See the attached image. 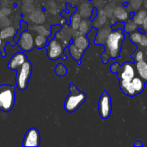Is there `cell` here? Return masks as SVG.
<instances>
[{"mask_svg":"<svg viewBox=\"0 0 147 147\" xmlns=\"http://www.w3.org/2000/svg\"><path fill=\"white\" fill-rule=\"evenodd\" d=\"M124 37V32L121 29L110 32L105 42L106 50L103 54H106V55H102V57L107 56V58H117L119 57Z\"/></svg>","mask_w":147,"mask_h":147,"instance_id":"6da1fadb","label":"cell"},{"mask_svg":"<svg viewBox=\"0 0 147 147\" xmlns=\"http://www.w3.org/2000/svg\"><path fill=\"white\" fill-rule=\"evenodd\" d=\"M69 90L70 93L66 97L64 102V109L67 112L71 113L77 110L84 103L86 96L84 92L79 90L72 83H70Z\"/></svg>","mask_w":147,"mask_h":147,"instance_id":"7a4b0ae2","label":"cell"},{"mask_svg":"<svg viewBox=\"0 0 147 147\" xmlns=\"http://www.w3.org/2000/svg\"><path fill=\"white\" fill-rule=\"evenodd\" d=\"M15 102L14 87L10 85L0 86V110L7 112L12 110Z\"/></svg>","mask_w":147,"mask_h":147,"instance_id":"3957f363","label":"cell"},{"mask_svg":"<svg viewBox=\"0 0 147 147\" xmlns=\"http://www.w3.org/2000/svg\"><path fill=\"white\" fill-rule=\"evenodd\" d=\"M32 64L28 60L17 70L16 75V84L19 90H24L28 86L29 80L32 73Z\"/></svg>","mask_w":147,"mask_h":147,"instance_id":"277c9868","label":"cell"},{"mask_svg":"<svg viewBox=\"0 0 147 147\" xmlns=\"http://www.w3.org/2000/svg\"><path fill=\"white\" fill-rule=\"evenodd\" d=\"M99 113L102 119L109 118L112 111V103L110 95L106 91H104L99 100Z\"/></svg>","mask_w":147,"mask_h":147,"instance_id":"5b68a950","label":"cell"},{"mask_svg":"<svg viewBox=\"0 0 147 147\" xmlns=\"http://www.w3.org/2000/svg\"><path fill=\"white\" fill-rule=\"evenodd\" d=\"M62 45L55 39H52L48 42L47 55L50 60H56L64 55Z\"/></svg>","mask_w":147,"mask_h":147,"instance_id":"8992f818","label":"cell"},{"mask_svg":"<svg viewBox=\"0 0 147 147\" xmlns=\"http://www.w3.org/2000/svg\"><path fill=\"white\" fill-rule=\"evenodd\" d=\"M40 143V132L35 128H30L24 135L23 146H39Z\"/></svg>","mask_w":147,"mask_h":147,"instance_id":"52a82bcc","label":"cell"},{"mask_svg":"<svg viewBox=\"0 0 147 147\" xmlns=\"http://www.w3.org/2000/svg\"><path fill=\"white\" fill-rule=\"evenodd\" d=\"M17 45L19 47L25 52H30L34 48L35 43L33 34L28 31H24L20 36Z\"/></svg>","mask_w":147,"mask_h":147,"instance_id":"ba28073f","label":"cell"},{"mask_svg":"<svg viewBox=\"0 0 147 147\" xmlns=\"http://www.w3.org/2000/svg\"><path fill=\"white\" fill-rule=\"evenodd\" d=\"M117 73H118V78L119 80H131L135 77V75L133 65L129 62H126L122 66H119Z\"/></svg>","mask_w":147,"mask_h":147,"instance_id":"9c48e42d","label":"cell"},{"mask_svg":"<svg viewBox=\"0 0 147 147\" xmlns=\"http://www.w3.org/2000/svg\"><path fill=\"white\" fill-rule=\"evenodd\" d=\"M27 60L25 54L22 52H18L15 53L8 63V67L10 70H17Z\"/></svg>","mask_w":147,"mask_h":147,"instance_id":"30bf717a","label":"cell"},{"mask_svg":"<svg viewBox=\"0 0 147 147\" xmlns=\"http://www.w3.org/2000/svg\"><path fill=\"white\" fill-rule=\"evenodd\" d=\"M120 87L122 93L126 96L133 97V96L137 95L136 91L135 90L132 83H131V80H120Z\"/></svg>","mask_w":147,"mask_h":147,"instance_id":"8fae6325","label":"cell"},{"mask_svg":"<svg viewBox=\"0 0 147 147\" xmlns=\"http://www.w3.org/2000/svg\"><path fill=\"white\" fill-rule=\"evenodd\" d=\"M69 51L70 53L71 56L75 60L78 62V63H80V60L82 57V55H83L84 50H82V49H79V47H76L74 43L69 45Z\"/></svg>","mask_w":147,"mask_h":147,"instance_id":"7c38bea8","label":"cell"},{"mask_svg":"<svg viewBox=\"0 0 147 147\" xmlns=\"http://www.w3.org/2000/svg\"><path fill=\"white\" fill-rule=\"evenodd\" d=\"M74 44L79 47V49H82L83 50H86L89 45V41L87 37L84 34H81L80 36H78L74 40Z\"/></svg>","mask_w":147,"mask_h":147,"instance_id":"4fadbf2b","label":"cell"},{"mask_svg":"<svg viewBox=\"0 0 147 147\" xmlns=\"http://www.w3.org/2000/svg\"><path fill=\"white\" fill-rule=\"evenodd\" d=\"M136 70L138 74L141 77L144 81L147 83V63L146 62L141 60V61L137 62L136 63Z\"/></svg>","mask_w":147,"mask_h":147,"instance_id":"5bb4252c","label":"cell"},{"mask_svg":"<svg viewBox=\"0 0 147 147\" xmlns=\"http://www.w3.org/2000/svg\"><path fill=\"white\" fill-rule=\"evenodd\" d=\"M131 83H132L134 89L136 91L137 94L141 93L144 90L145 85H144V80L141 78L138 77H134L131 80Z\"/></svg>","mask_w":147,"mask_h":147,"instance_id":"9a60e30c","label":"cell"},{"mask_svg":"<svg viewBox=\"0 0 147 147\" xmlns=\"http://www.w3.org/2000/svg\"><path fill=\"white\" fill-rule=\"evenodd\" d=\"M114 16L118 20H120L121 22L126 20L129 17L126 10L121 7H118L115 9V10H114Z\"/></svg>","mask_w":147,"mask_h":147,"instance_id":"2e32d148","label":"cell"},{"mask_svg":"<svg viewBox=\"0 0 147 147\" xmlns=\"http://www.w3.org/2000/svg\"><path fill=\"white\" fill-rule=\"evenodd\" d=\"M15 30L14 27L11 26H7L0 32V37L2 40H5L10 37H12L15 34Z\"/></svg>","mask_w":147,"mask_h":147,"instance_id":"e0dca14e","label":"cell"},{"mask_svg":"<svg viewBox=\"0 0 147 147\" xmlns=\"http://www.w3.org/2000/svg\"><path fill=\"white\" fill-rule=\"evenodd\" d=\"M48 38L44 35L42 34H38L36 36V37L34 40L35 47L37 48H43L48 44Z\"/></svg>","mask_w":147,"mask_h":147,"instance_id":"ac0fdd59","label":"cell"},{"mask_svg":"<svg viewBox=\"0 0 147 147\" xmlns=\"http://www.w3.org/2000/svg\"><path fill=\"white\" fill-rule=\"evenodd\" d=\"M110 30L108 28H105L103 30H101L97 34V37H96V40H95V43L98 45H101L102 43L103 44L104 42L103 40H105V42L106 41L107 37H108V34L110 32Z\"/></svg>","mask_w":147,"mask_h":147,"instance_id":"d6986e66","label":"cell"},{"mask_svg":"<svg viewBox=\"0 0 147 147\" xmlns=\"http://www.w3.org/2000/svg\"><path fill=\"white\" fill-rule=\"evenodd\" d=\"M147 16V11L146 10H141L138 13L135 14L133 17V21L137 24V25H142L144 19Z\"/></svg>","mask_w":147,"mask_h":147,"instance_id":"ffe728a7","label":"cell"},{"mask_svg":"<svg viewBox=\"0 0 147 147\" xmlns=\"http://www.w3.org/2000/svg\"><path fill=\"white\" fill-rule=\"evenodd\" d=\"M30 20L35 23H43L44 22L45 17L43 14L39 11H35L31 14L30 17Z\"/></svg>","mask_w":147,"mask_h":147,"instance_id":"44dd1931","label":"cell"},{"mask_svg":"<svg viewBox=\"0 0 147 147\" xmlns=\"http://www.w3.org/2000/svg\"><path fill=\"white\" fill-rule=\"evenodd\" d=\"M123 30L127 33L133 32L137 30V24L133 20H129L124 24Z\"/></svg>","mask_w":147,"mask_h":147,"instance_id":"7402d4cb","label":"cell"},{"mask_svg":"<svg viewBox=\"0 0 147 147\" xmlns=\"http://www.w3.org/2000/svg\"><path fill=\"white\" fill-rule=\"evenodd\" d=\"M81 16L79 14H73L71 17V26L74 30H78L81 22Z\"/></svg>","mask_w":147,"mask_h":147,"instance_id":"603a6c76","label":"cell"},{"mask_svg":"<svg viewBox=\"0 0 147 147\" xmlns=\"http://www.w3.org/2000/svg\"><path fill=\"white\" fill-rule=\"evenodd\" d=\"M142 33L139 32H131L130 34V40L134 44L137 45L139 44L140 41H141V38H142Z\"/></svg>","mask_w":147,"mask_h":147,"instance_id":"cb8c5ba5","label":"cell"},{"mask_svg":"<svg viewBox=\"0 0 147 147\" xmlns=\"http://www.w3.org/2000/svg\"><path fill=\"white\" fill-rule=\"evenodd\" d=\"M78 30H79V32L82 34L85 35V34H87L89 30V25L87 22H86V20H82L81 21Z\"/></svg>","mask_w":147,"mask_h":147,"instance_id":"d4e9b609","label":"cell"},{"mask_svg":"<svg viewBox=\"0 0 147 147\" xmlns=\"http://www.w3.org/2000/svg\"><path fill=\"white\" fill-rule=\"evenodd\" d=\"M67 73L66 67L62 63H59L55 68V73L59 76H64Z\"/></svg>","mask_w":147,"mask_h":147,"instance_id":"484cf974","label":"cell"},{"mask_svg":"<svg viewBox=\"0 0 147 147\" xmlns=\"http://www.w3.org/2000/svg\"><path fill=\"white\" fill-rule=\"evenodd\" d=\"M10 20L7 19L5 14H3L1 10L0 9V24L2 27H7L10 24Z\"/></svg>","mask_w":147,"mask_h":147,"instance_id":"4316f807","label":"cell"},{"mask_svg":"<svg viewBox=\"0 0 147 147\" xmlns=\"http://www.w3.org/2000/svg\"><path fill=\"white\" fill-rule=\"evenodd\" d=\"M34 30H36L39 33V34H42V35H44L46 37H47L50 33H51L48 31L43 26H35Z\"/></svg>","mask_w":147,"mask_h":147,"instance_id":"83f0119b","label":"cell"},{"mask_svg":"<svg viewBox=\"0 0 147 147\" xmlns=\"http://www.w3.org/2000/svg\"><path fill=\"white\" fill-rule=\"evenodd\" d=\"M144 0H130V6L133 9H138Z\"/></svg>","mask_w":147,"mask_h":147,"instance_id":"f1b7e54d","label":"cell"},{"mask_svg":"<svg viewBox=\"0 0 147 147\" xmlns=\"http://www.w3.org/2000/svg\"><path fill=\"white\" fill-rule=\"evenodd\" d=\"M100 14H99V17H98L97 20H96L97 21V24H99V25H103L105 23V22H106V17H105V13H103V11L102 10H101L100 11Z\"/></svg>","mask_w":147,"mask_h":147,"instance_id":"f546056e","label":"cell"},{"mask_svg":"<svg viewBox=\"0 0 147 147\" xmlns=\"http://www.w3.org/2000/svg\"><path fill=\"white\" fill-rule=\"evenodd\" d=\"M135 60L136 62L138 61H141V60H144V53L141 50H139V51L136 52L135 54Z\"/></svg>","mask_w":147,"mask_h":147,"instance_id":"4dcf8cb0","label":"cell"},{"mask_svg":"<svg viewBox=\"0 0 147 147\" xmlns=\"http://www.w3.org/2000/svg\"><path fill=\"white\" fill-rule=\"evenodd\" d=\"M97 9L93 8V10L92 11V15L89 17V20H90V21L92 22L95 20V18H96L97 16Z\"/></svg>","mask_w":147,"mask_h":147,"instance_id":"1f68e13d","label":"cell"},{"mask_svg":"<svg viewBox=\"0 0 147 147\" xmlns=\"http://www.w3.org/2000/svg\"><path fill=\"white\" fill-rule=\"evenodd\" d=\"M139 45L142 47H147V37L146 36L143 34L142 38H141V41H140Z\"/></svg>","mask_w":147,"mask_h":147,"instance_id":"d6a6232c","label":"cell"},{"mask_svg":"<svg viewBox=\"0 0 147 147\" xmlns=\"http://www.w3.org/2000/svg\"><path fill=\"white\" fill-rule=\"evenodd\" d=\"M142 28L144 31H146L147 32V16L146 17V18L144 19V22H143V24H142Z\"/></svg>","mask_w":147,"mask_h":147,"instance_id":"836d02e7","label":"cell"},{"mask_svg":"<svg viewBox=\"0 0 147 147\" xmlns=\"http://www.w3.org/2000/svg\"><path fill=\"white\" fill-rule=\"evenodd\" d=\"M1 11H2V12H3V14H5L6 16H7V14H8L7 12H8L9 14H10V13L11 12V10H10V9H8V8H3V9H1Z\"/></svg>","mask_w":147,"mask_h":147,"instance_id":"e575fe53","label":"cell"},{"mask_svg":"<svg viewBox=\"0 0 147 147\" xmlns=\"http://www.w3.org/2000/svg\"><path fill=\"white\" fill-rule=\"evenodd\" d=\"M143 146V144L141 143V141H137L135 142V143L134 144V146Z\"/></svg>","mask_w":147,"mask_h":147,"instance_id":"d590c367","label":"cell"},{"mask_svg":"<svg viewBox=\"0 0 147 147\" xmlns=\"http://www.w3.org/2000/svg\"><path fill=\"white\" fill-rule=\"evenodd\" d=\"M24 2H25L26 4H30V3H31L32 1H33V0H24Z\"/></svg>","mask_w":147,"mask_h":147,"instance_id":"8d00e7d4","label":"cell"},{"mask_svg":"<svg viewBox=\"0 0 147 147\" xmlns=\"http://www.w3.org/2000/svg\"><path fill=\"white\" fill-rule=\"evenodd\" d=\"M1 44H2V42H1V38L0 37V47L1 46Z\"/></svg>","mask_w":147,"mask_h":147,"instance_id":"74e56055","label":"cell"},{"mask_svg":"<svg viewBox=\"0 0 147 147\" xmlns=\"http://www.w3.org/2000/svg\"><path fill=\"white\" fill-rule=\"evenodd\" d=\"M146 37H147V34H146Z\"/></svg>","mask_w":147,"mask_h":147,"instance_id":"f35d334b","label":"cell"},{"mask_svg":"<svg viewBox=\"0 0 147 147\" xmlns=\"http://www.w3.org/2000/svg\"><path fill=\"white\" fill-rule=\"evenodd\" d=\"M146 63H147V61H146Z\"/></svg>","mask_w":147,"mask_h":147,"instance_id":"ab89813d","label":"cell"}]
</instances>
